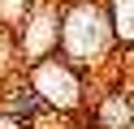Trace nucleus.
I'll list each match as a JSON object with an SVG mask.
<instances>
[{"label":"nucleus","mask_w":134,"mask_h":129,"mask_svg":"<svg viewBox=\"0 0 134 129\" xmlns=\"http://www.w3.org/2000/svg\"><path fill=\"white\" fill-rule=\"evenodd\" d=\"M0 129H18V125H13V120H0Z\"/></svg>","instance_id":"nucleus-1"}]
</instances>
